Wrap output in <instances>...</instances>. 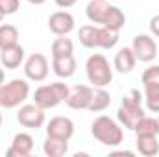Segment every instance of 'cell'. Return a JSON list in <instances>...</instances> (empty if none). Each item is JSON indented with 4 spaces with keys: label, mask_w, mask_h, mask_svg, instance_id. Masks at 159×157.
<instances>
[{
    "label": "cell",
    "mask_w": 159,
    "mask_h": 157,
    "mask_svg": "<svg viewBox=\"0 0 159 157\" xmlns=\"http://www.w3.org/2000/svg\"><path fill=\"white\" fill-rule=\"evenodd\" d=\"M4 17H6V15H4V11H2V9H0V22H2V20H4Z\"/></svg>",
    "instance_id": "836d02e7"
},
{
    "label": "cell",
    "mask_w": 159,
    "mask_h": 157,
    "mask_svg": "<svg viewBox=\"0 0 159 157\" xmlns=\"http://www.w3.org/2000/svg\"><path fill=\"white\" fill-rule=\"evenodd\" d=\"M74 135V122L69 117H54L46 124V137L70 141Z\"/></svg>",
    "instance_id": "9c48e42d"
},
{
    "label": "cell",
    "mask_w": 159,
    "mask_h": 157,
    "mask_svg": "<svg viewBox=\"0 0 159 157\" xmlns=\"http://www.w3.org/2000/svg\"><path fill=\"white\" fill-rule=\"evenodd\" d=\"M48 30L56 35H69L74 30V17L69 11H56L48 17Z\"/></svg>",
    "instance_id": "8fae6325"
},
{
    "label": "cell",
    "mask_w": 159,
    "mask_h": 157,
    "mask_svg": "<svg viewBox=\"0 0 159 157\" xmlns=\"http://www.w3.org/2000/svg\"><path fill=\"white\" fill-rule=\"evenodd\" d=\"M91 133L104 146H119L120 142L124 141V131H122L120 122L113 120L111 117H106V115H102V117L93 120Z\"/></svg>",
    "instance_id": "7a4b0ae2"
},
{
    "label": "cell",
    "mask_w": 159,
    "mask_h": 157,
    "mask_svg": "<svg viewBox=\"0 0 159 157\" xmlns=\"http://www.w3.org/2000/svg\"><path fill=\"white\" fill-rule=\"evenodd\" d=\"M76 59L74 56H61V57H52V69L57 78H70L76 72Z\"/></svg>",
    "instance_id": "2e32d148"
},
{
    "label": "cell",
    "mask_w": 159,
    "mask_h": 157,
    "mask_svg": "<svg viewBox=\"0 0 159 157\" xmlns=\"http://www.w3.org/2000/svg\"><path fill=\"white\" fill-rule=\"evenodd\" d=\"M2 120H4V118H2V113H0V126H2Z\"/></svg>",
    "instance_id": "e575fe53"
},
{
    "label": "cell",
    "mask_w": 159,
    "mask_h": 157,
    "mask_svg": "<svg viewBox=\"0 0 159 157\" xmlns=\"http://www.w3.org/2000/svg\"><path fill=\"white\" fill-rule=\"evenodd\" d=\"M119 32L115 30H109L106 26H98V48H104V50H111L117 46L119 43Z\"/></svg>",
    "instance_id": "7402d4cb"
},
{
    "label": "cell",
    "mask_w": 159,
    "mask_h": 157,
    "mask_svg": "<svg viewBox=\"0 0 159 157\" xmlns=\"http://www.w3.org/2000/svg\"><path fill=\"white\" fill-rule=\"evenodd\" d=\"M30 96V83L26 79L15 78L0 85V107L13 109L22 105Z\"/></svg>",
    "instance_id": "3957f363"
},
{
    "label": "cell",
    "mask_w": 159,
    "mask_h": 157,
    "mask_svg": "<svg viewBox=\"0 0 159 157\" xmlns=\"http://www.w3.org/2000/svg\"><path fill=\"white\" fill-rule=\"evenodd\" d=\"M113 155H128V157H131L133 155V152H113Z\"/></svg>",
    "instance_id": "4dcf8cb0"
},
{
    "label": "cell",
    "mask_w": 159,
    "mask_h": 157,
    "mask_svg": "<svg viewBox=\"0 0 159 157\" xmlns=\"http://www.w3.org/2000/svg\"><path fill=\"white\" fill-rule=\"evenodd\" d=\"M111 105V94L104 89V87H96L93 92V100L89 104V111L93 113H100L104 109H107Z\"/></svg>",
    "instance_id": "d6986e66"
},
{
    "label": "cell",
    "mask_w": 159,
    "mask_h": 157,
    "mask_svg": "<svg viewBox=\"0 0 159 157\" xmlns=\"http://www.w3.org/2000/svg\"><path fill=\"white\" fill-rule=\"evenodd\" d=\"M43 152H44V155H48V157H63L69 152V141L46 137V141L43 144Z\"/></svg>",
    "instance_id": "ac0fdd59"
},
{
    "label": "cell",
    "mask_w": 159,
    "mask_h": 157,
    "mask_svg": "<svg viewBox=\"0 0 159 157\" xmlns=\"http://www.w3.org/2000/svg\"><path fill=\"white\" fill-rule=\"evenodd\" d=\"M150 32H152L156 37H159V15H156V17L150 19Z\"/></svg>",
    "instance_id": "f1b7e54d"
},
{
    "label": "cell",
    "mask_w": 159,
    "mask_h": 157,
    "mask_svg": "<svg viewBox=\"0 0 159 157\" xmlns=\"http://www.w3.org/2000/svg\"><path fill=\"white\" fill-rule=\"evenodd\" d=\"M20 7V0H0V9L4 15H13Z\"/></svg>",
    "instance_id": "83f0119b"
},
{
    "label": "cell",
    "mask_w": 159,
    "mask_h": 157,
    "mask_svg": "<svg viewBox=\"0 0 159 157\" xmlns=\"http://www.w3.org/2000/svg\"><path fill=\"white\" fill-rule=\"evenodd\" d=\"M157 126H159V117H157Z\"/></svg>",
    "instance_id": "d590c367"
},
{
    "label": "cell",
    "mask_w": 159,
    "mask_h": 157,
    "mask_svg": "<svg viewBox=\"0 0 159 157\" xmlns=\"http://www.w3.org/2000/svg\"><path fill=\"white\" fill-rule=\"evenodd\" d=\"M48 70V59L43 54H32L24 61V74L30 81H44Z\"/></svg>",
    "instance_id": "ba28073f"
},
{
    "label": "cell",
    "mask_w": 159,
    "mask_h": 157,
    "mask_svg": "<svg viewBox=\"0 0 159 157\" xmlns=\"http://www.w3.org/2000/svg\"><path fill=\"white\" fill-rule=\"evenodd\" d=\"M78 39L85 48H98V26L96 24H85L78 32Z\"/></svg>",
    "instance_id": "ffe728a7"
},
{
    "label": "cell",
    "mask_w": 159,
    "mask_h": 157,
    "mask_svg": "<svg viewBox=\"0 0 159 157\" xmlns=\"http://www.w3.org/2000/svg\"><path fill=\"white\" fill-rule=\"evenodd\" d=\"M126 24V15L122 13V9L117 7V6H109V11H107V17L104 20L102 26L109 28V30H115V32H120Z\"/></svg>",
    "instance_id": "44dd1931"
},
{
    "label": "cell",
    "mask_w": 159,
    "mask_h": 157,
    "mask_svg": "<svg viewBox=\"0 0 159 157\" xmlns=\"http://www.w3.org/2000/svg\"><path fill=\"white\" fill-rule=\"evenodd\" d=\"M135 63H137V57H135L131 46H124V48H120L119 52L115 54L113 67H115V70L120 72V74H129L135 69Z\"/></svg>",
    "instance_id": "5bb4252c"
},
{
    "label": "cell",
    "mask_w": 159,
    "mask_h": 157,
    "mask_svg": "<svg viewBox=\"0 0 159 157\" xmlns=\"http://www.w3.org/2000/svg\"><path fill=\"white\" fill-rule=\"evenodd\" d=\"M141 81H143L144 87H159V65L148 67V69L143 72Z\"/></svg>",
    "instance_id": "4316f807"
},
{
    "label": "cell",
    "mask_w": 159,
    "mask_h": 157,
    "mask_svg": "<svg viewBox=\"0 0 159 157\" xmlns=\"http://www.w3.org/2000/svg\"><path fill=\"white\" fill-rule=\"evenodd\" d=\"M93 92L94 89L89 85H74L72 89H69V96L65 100V104L70 109H89V104L93 100Z\"/></svg>",
    "instance_id": "30bf717a"
},
{
    "label": "cell",
    "mask_w": 159,
    "mask_h": 157,
    "mask_svg": "<svg viewBox=\"0 0 159 157\" xmlns=\"http://www.w3.org/2000/svg\"><path fill=\"white\" fill-rule=\"evenodd\" d=\"M19 43V30L13 24H0V50Z\"/></svg>",
    "instance_id": "cb8c5ba5"
},
{
    "label": "cell",
    "mask_w": 159,
    "mask_h": 157,
    "mask_svg": "<svg viewBox=\"0 0 159 157\" xmlns=\"http://www.w3.org/2000/svg\"><path fill=\"white\" fill-rule=\"evenodd\" d=\"M133 131H135L137 135H159L157 118H152V117H146V115H144V117L135 124Z\"/></svg>",
    "instance_id": "d4e9b609"
},
{
    "label": "cell",
    "mask_w": 159,
    "mask_h": 157,
    "mask_svg": "<svg viewBox=\"0 0 159 157\" xmlns=\"http://www.w3.org/2000/svg\"><path fill=\"white\" fill-rule=\"evenodd\" d=\"M17 122L22 128L39 129L46 122L44 109H41L37 104H22V105H19V111H17Z\"/></svg>",
    "instance_id": "8992f818"
},
{
    "label": "cell",
    "mask_w": 159,
    "mask_h": 157,
    "mask_svg": "<svg viewBox=\"0 0 159 157\" xmlns=\"http://www.w3.org/2000/svg\"><path fill=\"white\" fill-rule=\"evenodd\" d=\"M54 2H56L57 7H61V9H69V7H72L78 0H54Z\"/></svg>",
    "instance_id": "f546056e"
},
{
    "label": "cell",
    "mask_w": 159,
    "mask_h": 157,
    "mask_svg": "<svg viewBox=\"0 0 159 157\" xmlns=\"http://www.w3.org/2000/svg\"><path fill=\"white\" fill-rule=\"evenodd\" d=\"M69 89L70 87L67 83H63V81H56V83H50V85H41L34 92V104H37L44 111L46 109H54L61 102L67 100Z\"/></svg>",
    "instance_id": "277c9868"
},
{
    "label": "cell",
    "mask_w": 159,
    "mask_h": 157,
    "mask_svg": "<svg viewBox=\"0 0 159 157\" xmlns=\"http://www.w3.org/2000/svg\"><path fill=\"white\" fill-rule=\"evenodd\" d=\"M30 4H34V6H41V4H44L46 0H28Z\"/></svg>",
    "instance_id": "1f68e13d"
},
{
    "label": "cell",
    "mask_w": 159,
    "mask_h": 157,
    "mask_svg": "<svg viewBox=\"0 0 159 157\" xmlns=\"http://www.w3.org/2000/svg\"><path fill=\"white\" fill-rule=\"evenodd\" d=\"M131 50H133L137 61H143V63H150L157 57V44H156L154 37H150L146 34H139L133 37Z\"/></svg>",
    "instance_id": "52a82bcc"
},
{
    "label": "cell",
    "mask_w": 159,
    "mask_h": 157,
    "mask_svg": "<svg viewBox=\"0 0 159 157\" xmlns=\"http://www.w3.org/2000/svg\"><path fill=\"white\" fill-rule=\"evenodd\" d=\"M34 152V137L26 131H20L13 137L11 146L7 150L9 157H28Z\"/></svg>",
    "instance_id": "7c38bea8"
},
{
    "label": "cell",
    "mask_w": 159,
    "mask_h": 157,
    "mask_svg": "<svg viewBox=\"0 0 159 157\" xmlns=\"http://www.w3.org/2000/svg\"><path fill=\"white\" fill-rule=\"evenodd\" d=\"M4 79H6V74H4V69L0 67V85L4 83Z\"/></svg>",
    "instance_id": "d6a6232c"
},
{
    "label": "cell",
    "mask_w": 159,
    "mask_h": 157,
    "mask_svg": "<svg viewBox=\"0 0 159 157\" xmlns=\"http://www.w3.org/2000/svg\"><path fill=\"white\" fill-rule=\"evenodd\" d=\"M85 74L93 87H107L113 81V69L106 56L93 54L85 63Z\"/></svg>",
    "instance_id": "5b68a950"
},
{
    "label": "cell",
    "mask_w": 159,
    "mask_h": 157,
    "mask_svg": "<svg viewBox=\"0 0 159 157\" xmlns=\"http://www.w3.org/2000/svg\"><path fill=\"white\" fill-rule=\"evenodd\" d=\"M109 6L111 4H107V0H91L87 4V7H85V15H87V19L93 24L102 26L104 20H106V17H107Z\"/></svg>",
    "instance_id": "9a60e30c"
},
{
    "label": "cell",
    "mask_w": 159,
    "mask_h": 157,
    "mask_svg": "<svg viewBox=\"0 0 159 157\" xmlns=\"http://www.w3.org/2000/svg\"><path fill=\"white\" fill-rule=\"evenodd\" d=\"M0 63L4 69L7 70H15L19 69L22 63H24V48L17 43L13 46H7V48H2L0 50Z\"/></svg>",
    "instance_id": "4fadbf2b"
},
{
    "label": "cell",
    "mask_w": 159,
    "mask_h": 157,
    "mask_svg": "<svg viewBox=\"0 0 159 157\" xmlns=\"http://www.w3.org/2000/svg\"><path fill=\"white\" fill-rule=\"evenodd\" d=\"M74 54V43L67 35H57V39L52 43V57L61 56H72Z\"/></svg>",
    "instance_id": "603a6c76"
},
{
    "label": "cell",
    "mask_w": 159,
    "mask_h": 157,
    "mask_svg": "<svg viewBox=\"0 0 159 157\" xmlns=\"http://www.w3.org/2000/svg\"><path fill=\"white\" fill-rule=\"evenodd\" d=\"M143 100H144V98H143V94H141L137 89L129 91V92L122 98V104H120L119 111H117V120L120 122L122 128L133 129L135 124L146 115L144 109H143Z\"/></svg>",
    "instance_id": "6da1fadb"
},
{
    "label": "cell",
    "mask_w": 159,
    "mask_h": 157,
    "mask_svg": "<svg viewBox=\"0 0 159 157\" xmlns=\"http://www.w3.org/2000/svg\"><path fill=\"white\" fill-rule=\"evenodd\" d=\"M144 104L152 113H159V87H144Z\"/></svg>",
    "instance_id": "484cf974"
},
{
    "label": "cell",
    "mask_w": 159,
    "mask_h": 157,
    "mask_svg": "<svg viewBox=\"0 0 159 157\" xmlns=\"http://www.w3.org/2000/svg\"><path fill=\"white\" fill-rule=\"evenodd\" d=\"M137 152L144 157H156L159 154L157 135H137Z\"/></svg>",
    "instance_id": "e0dca14e"
}]
</instances>
